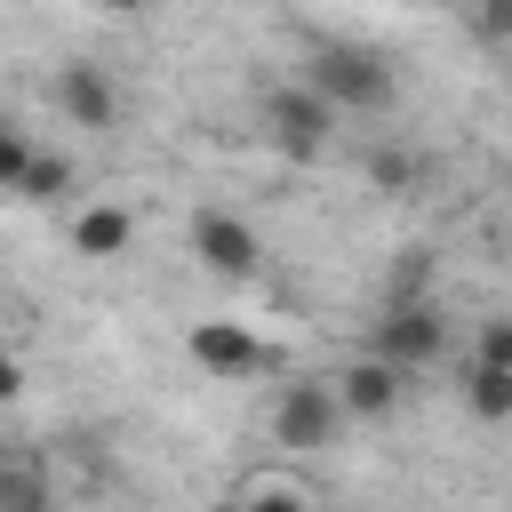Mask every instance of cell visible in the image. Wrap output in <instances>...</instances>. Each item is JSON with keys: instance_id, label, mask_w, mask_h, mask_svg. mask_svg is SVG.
Returning <instances> with one entry per match:
<instances>
[{"instance_id": "1", "label": "cell", "mask_w": 512, "mask_h": 512, "mask_svg": "<svg viewBox=\"0 0 512 512\" xmlns=\"http://www.w3.org/2000/svg\"><path fill=\"white\" fill-rule=\"evenodd\" d=\"M304 88L328 104V112H384L392 104V64L376 56V48H360V40H320L312 56H304Z\"/></svg>"}, {"instance_id": "2", "label": "cell", "mask_w": 512, "mask_h": 512, "mask_svg": "<svg viewBox=\"0 0 512 512\" xmlns=\"http://www.w3.org/2000/svg\"><path fill=\"white\" fill-rule=\"evenodd\" d=\"M264 128H272V144H280L288 160H320V152H328V136H336V112H328L304 80H288V88H272V96H264Z\"/></svg>"}, {"instance_id": "3", "label": "cell", "mask_w": 512, "mask_h": 512, "mask_svg": "<svg viewBox=\"0 0 512 512\" xmlns=\"http://www.w3.org/2000/svg\"><path fill=\"white\" fill-rule=\"evenodd\" d=\"M184 240H192V256H200L216 280H256V264H264V240H256V224H240L232 208H200Z\"/></svg>"}, {"instance_id": "4", "label": "cell", "mask_w": 512, "mask_h": 512, "mask_svg": "<svg viewBox=\"0 0 512 512\" xmlns=\"http://www.w3.org/2000/svg\"><path fill=\"white\" fill-rule=\"evenodd\" d=\"M344 424H352V416H344V400H336L328 384H280V400H272L280 448H336Z\"/></svg>"}, {"instance_id": "5", "label": "cell", "mask_w": 512, "mask_h": 512, "mask_svg": "<svg viewBox=\"0 0 512 512\" xmlns=\"http://www.w3.org/2000/svg\"><path fill=\"white\" fill-rule=\"evenodd\" d=\"M440 344H448V320H440L432 304H392V312L368 328V352H376L384 368H424V360H440Z\"/></svg>"}, {"instance_id": "6", "label": "cell", "mask_w": 512, "mask_h": 512, "mask_svg": "<svg viewBox=\"0 0 512 512\" xmlns=\"http://www.w3.org/2000/svg\"><path fill=\"white\" fill-rule=\"evenodd\" d=\"M184 352H192V368H208V376H256V368H272V352L240 328V320H192V336H184Z\"/></svg>"}, {"instance_id": "7", "label": "cell", "mask_w": 512, "mask_h": 512, "mask_svg": "<svg viewBox=\"0 0 512 512\" xmlns=\"http://www.w3.org/2000/svg\"><path fill=\"white\" fill-rule=\"evenodd\" d=\"M328 392L344 400V416H368V424H376V416H392V408H400V368H384L376 352H360L352 368H336V384H328Z\"/></svg>"}, {"instance_id": "8", "label": "cell", "mask_w": 512, "mask_h": 512, "mask_svg": "<svg viewBox=\"0 0 512 512\" xmlns=\"http://www.w3.org/2000/svg\"><path fill=\"white\" fill-rule=\"evenodd\" d=\"M56 104H64L72 128H112L120 88L104 80V64H64V72H56Z\"/></svg>"}, {"instance_id": "9", "label": "cell", "mask_w": 512, "mask_h": 512, "mask_svg": "<svg viewBox=\"0 0 512 512\" xmlns=\"http://www.w3.org/2000/svg\"><path fill=\"white\" fill-rule=\"evenodd\" d=\"M128 240H136V216L112 208V200H96V208L72 216V248L80 256H128Z\"/></svg>"}, {"instance_id": "10", "label": "cell", "mask_w": 512, "mask_h": 512, "mask_svg": "<svg viewBox=\"0 0 512 512\" xmlns=\"http://www.w3.org/2000/svg\"><path fill=\"white\" fill-rule=\"evenodd\" d=\"M464 408L480 424H512V368H472L464 360Z\"/></svg>"}, {"instance_id": "11", "label": "cell", "mask_w": 512, "mask_h": 512, "mask_svg": "<svg viewBox=\"0 0 512 512\" xmlns=\"http://www.w3.org/2000/svg\"><path fill=\"white\" fill-rule=\"evenodd\" d=\"M0 512H48V480L32 464H0Z\"/></svg>"}, {"instance_id": "12", "label": "cell", "mask_w": 512, "mask_h": 512, "mask_svg": "<svg viewBox=\"0 0 512 512\" xmlns=\"http://www.w3.org/2000/svg\"><path fill=\"white\" fill-rule=\"evenodd\" d=\"M24 200H64L72 192V160H56V152H32V168H24V184H16Z\"/></svg>"}, {"instance_id": "13", "label": "cell", "mask_w": 512, "mask_h": 512, "mask_svg": "<svg viewBox=\"0 0 512 512\" xmlns=\"http://www.w3.org/2000/svg\"><path fill=\"white\" fill-rule=\"evenodd\" d=\"M472 368H512V312H488L472 336Z\"/></svg>"}, {"instance_id": "14", "label": "cell", "mask_w": 512, "mask_h": 512, "mask_svg": "<svg viewBox=\"0 0 512 512\" xmlns=\"http://www.w3.org/2000/svg\"><path fill=\"white\" fill-rule=\"evenodd\" d=\"M232 512H312V504H304V488H288V480H256Z\"/></svg>"}, {"instance_id": "15", "label": "cell", "mask_w": 512, "mask_h": 512, "mask_svg": "<svg viewBox=\"0 0 512 512\" xmlns=\"http://www.w3.org/2000/svg\"><path fill=\"white\" fill-rule=\"evenodd\" d=\"M24 168H32V136L0 120V192H16V184H24Z\"/></svg>"}, {"instance_id": "16", "label": "cell", "mask_w": 512, "mask_h": 512, "mask_svg": "<svg viewBox=\"0 0 512 512\" xmlns=\"http://www.w3.org/2000/svg\"><path fill=\"white\" fill-rule=\"evenodd\" d=\"M368 176H376L384 192H408V184H416V160H408V152H376V160H368Z\"/></svg>"}, {"instance_id": "17", "label": "cell", "mask_w": 512, "mask_h": 512, "mask_svg": "<svg viewBox=\"0 0 512 512\" xmlns=\"http://www.w3.org/2000/svg\"><path fill=\"white\" fill-rule=\"evenodd\" d=\"M16 392H24V368H16V352H8V360H0V408H8Z\"/></svg>"}, {"instance_id": "18", "label": "cell", "mask_w": 512, "mask_h": 512, "mask_svg": "<svg viewBox=\"0 0 512 512\" xmlns=\"http://www.w3.org/2000/svg\"><path fill=\"white\" fill-rule=\"evenodd\" d=\"M104 8H144V0H104Z\"/></svg>"}, {"instance_id": "19", "label": "cell", "mask_w": 512, "mask_h": 512, "mask_svg": "<svg viewBox=\"0 0 512 512\" xmlns=\"http://www.w3.org/2000/svg\"><path fill=\"white\" fill-rule=\"evenodd\" d=\"M0 360H8V344H0Z\"/></svg>"}, {"instance_id": "20", "label": "cell", "mask_w": 512, "mask_h": 512, "mask_svg": "<svg viewBox=\"0 0 512 512\" xmlns=\"http://www.w3.org/2000/svg\"><path fill=\"white\" fill-rule=\"evenodd\" d=\"M224 512H232V504H224Z\"/></svg>"}]
</instances>
